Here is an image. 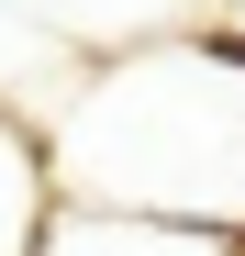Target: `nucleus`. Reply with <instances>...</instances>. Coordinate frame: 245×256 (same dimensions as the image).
Wrapping results in <instances>:
<instances>
[{
	"mask_svg": "<svg viewBox=\"0 0 245 256\" xmlns=\"http://www.w3.org/2000/svg\"><path fill=\"white\" fill-rule=\"evenodd\" d=\"M45 256H234L212 223H134V212H67Z\"/></svg>",
	"mask_w": 245,
	"mask_h": 256,
	"instance_id": "obj_1",
	"label": "nucleus"
}]
</instances>
